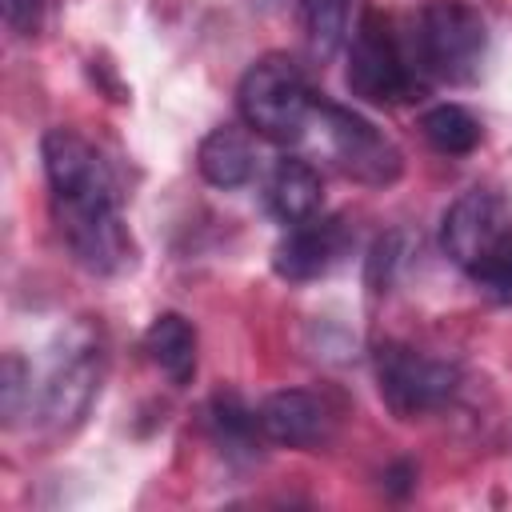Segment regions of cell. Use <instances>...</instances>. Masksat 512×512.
Instances as JSON below:
<instances>
[{"label": "cell", "instance_id": "obj_5", "mask_svg": "<svg viewBox=\"0 0 512 512\" xmlns=\"http://www.w3.org/2000/svg\"><path fill=\"white\" fill-rule=\"evenodd\" d=\"M236 108L240 120L272 144H296L316 112L300 64L284 52H268L248 64L236 88Z\"/></svg>", "mask_w": 512, "mask_h": 512}, {"label": "cell", "instance_id": "obj_17", "mask_svg": "<svg viewBox=\"0 0 512 512\" xmlns=\"http://www.w3.org/2000/svg\"><path fill=\"white\" fill-rule=\"evenodd\" d=\"M28 380H32L28 364L16 352H8L4 356V368H0V412H4V424H16V416L24 408V396L32 392Z\"/></svg>", "mask_w": 512, "mask_h": 512}, {"label": "cell", "instance_id": "obj_1", "mask_svg": "<svg viewBox=\"0 0 512 512\" xmlns=\"http://www.w3.org/2000/svg\"><path fill=\"white\" fill-rule=\"evenodd\" d=\"M44 176L52 188V212L72 260L96 276H112L132 264V236L120 216L116 180L104 156L72 128H48L40 140Z\"/></svg>", "mask_w": 512, "mask_h": 512}, {"label": "cell", "instance_id": "obj_13", "mask_svg": "<svg viewBox=\"0 0 512 512\" xmlns=\"http://www.w3.org/2000/svg\"><path fill=\"white\" fill-rule=\"evenodd\" d=\"M196 168L200 176L212 184V188H240L252 180V168H256V156H252V144L240 128L232 124H220L212 128L200 148H196Z\"/></svg>", "mask_w": 512, "mask_h": 512}, {"label": "cell", "instance_id": "obj_3", "mask_svg": "<svg viewBox=\"0 0 512 512\" xmlns=\"http://www.w3.org/2000/svg\"><path fill=\"white\" fill-rule=\"evenodd\" d=\"M348 92L376 104V108H396L416 100L428 80L420 76L412 52H408V36L396 32V24L380 12V8H364L356 20V32L348 40Z\"/></svg>", "mask_w": 512, "mask_h": 512}, {"label": "cell", "instance_id": "obj_19", "mask_svg": "<svg viewBox=\"0 0 512 512\" xmlns=\"http://www.w3.org/2000/svg\"><path fill=\"white\" fill-rule=\"evenodd\" d=\"M412 476H416V468H412V464H400V468H392V472H388V480H392L388 488H392V492H404Z\"/></svg>", "mask_w": 512, "mask_h": 512}, {"label": "cell", "instance_id": "obj_7", "mask_svg": "<svg viewBox=\"0 0 512 512\" xmlns=\"http://www.w3.org/2000/svg\"><path fill=\"white\" fill-rule=\"evenodd\" d=\"M316 116H320L328 152L344 176H352L368 188H384V184L400 180L404 156L372 120H364L360 112L340 108V104H316Z\"/></svg>", "mask_w": 512, "mask_h": 512}, {"label": "cell", "instance_id": "obj_16", "mask_svg": "<svg viewBox=\"0 0 512 512\" xmlns=\"http://www.w3.org/2000/svg\"><path fill=\"white\" fill-rule=\"evenodd\" d=\"M300 20H304L308 48L320 60H328L344 44V36H348L352 0H300Z\"/></svg>", "mask_w": 512, "mask_h": 512}, {"label": "cell", "instance_id": "obj_10", "mask_svg": "<svg viewBox=\"0 0 512 512\" xmlns=\"http://www.w3.org/2000/svg\"><path fill=\"white\" fill-rule=\"evenodd\" d=\"M260 436L284 448H316L332 436V412L316 392L304 388H280L260 400L256 408Z\"/></svg>", "mask_w": 512, "mask_h": 512}, {"label": "cell", "instance_id": "obj_18", "mask_svg": "<svg viewBox=\"0 0 512 512\" xmlns=\"http://www.w3.org/2000/svg\"><path fill=\"white\" fill-rule=\"evenodd\" d=\"M40 12H44V0H4V24L16 36H32L40 28Z\"/></svg>", "mask_w": 512, "mask_h": 512}, {"label": "cell", "instance_id": "obj_14", "mask_svg": "<svg viewBox=\"0 0 512 512\" xmlns=\"http://www.w3.org/2000/svg\"><path fill=\"white\" fill-rule=\"evenodd\" d=\"M208 428H212L216 444H220L228 456H240V460H252V456H256L260 420H256L252 408H244V400H240L236 392L212 396V404H208Z\"/></svg>", "mask_w": 512, "mask_h": 512}, {"label": "cell", "instance_id": "obj_12", "mask_svg": "<svg viewBox=\"0 0 512 512\" xmlns=\"http://www.w3.org/2000/svg\"><path fill=\"white\" fill-rule=\"evenodd\" d=\"M144 352L176 388L192 384V376H196V328H192V320H184L180 312H160L144 332Z\"/></svg>", "mask_w": 512, "mask_h": 512}, {"label": "cell", "instance_id": "obj_6", "mask_svg": "<svg viewBox=\"0 0 512 512\" xmlns=\"http://www.w3.org/2000/svg\"><path fill=\"white\" fill-rule=\"evenodd\" d=\"M376 388L392 416L416 420L436 408H444L460 388V368L448 360H436L428 352H416L408 344H380L376 348Z\"/></svg>", "mask_w": 512, "mask_h": 512}, {"label": "cell", "instance_id": "obj_9", "mask_svg": "<svg viewBox=\"0 0 512 512\" xmlns=\"http://www.w3.org/2000/svg\"><path fill=\"white\" fill-rule=\"evenodd\" d=\"M348 248H352V236L340 216H312L284 232V240L272 252V268L284 280L304 284V280L332 272L348 256Z\"/></svg>", "mask_w": 512, "mask_h": 512}, {"label": "cell", "instance_id": "obj_8", "mask_svg": "<svg viewBox=\"0 0 512 512\" xmlns=\"http://www.w3.org/2000/svg\"><path fill=\"white\" fill-rule=\"evenodd\" d=\"M100 392V340L84 328H76L64 340V352H56L40 408L56 428L76 424Z\"/></svg>", "mask_w": 512, "mask_h": 512}, {"label": "cell", "instance_id": "obj_11", "mask_svg": "<svg viewBox=\"0 0 512 512\" xmlns=\"http://www.w3.org/2000/svg\"><path fill=\"white\" fill-rule=\"evenodd\" d=\"M320 200H324V188L308 160H300V156L276 160V168L268 172V184H264V204L280 224L292 228V224L320 216Z\"/></svg>", "mask_w": 512, "mask_h": 512}, {"label": "cell", "instance_id": "obj_2", "mask_svg": "<svg viewBox=\"0 0 512 512\" xmlns=\"http://www.w3.org/2000/svg\"><path fill=\"white\" fill-rule=\"evenodd\" d=\"M440 244L492 304H512V216L496 192H460L440 220Z\"/></svg>", "mask_w": 512, "mask_h": 512}, {"label": "cell", "instance_id": "obj_15", "mask_svg": "<svg viewBox=\"0 0 512 512\" xmlns=\"http://www.w3.org/2000/svg\"><path fill=\"white\" fill-rule=\"evenodd\" d=\"M420 136L436 152H444V156H468V152H476L484 128H480V120L468 108H460V104H436V108H428L420 116Z\"/></svg>", "mask_w": 512, "mask_h": 512}, {"label": "cell", "instance_id": "obj_4", "mask_svg": "<svg viewBox=\"0 0 512 512\" xmlns=\"http://www.w3.org/2000/svg\"><path fill=\"white\" fill-rule=\"evenodd\" d=\"M408 52L432 84H468L488 52V24L468 0H428L412 16Z\"/></svg>", "mask_w": 512, "mask_h": 512}]
</instances>
